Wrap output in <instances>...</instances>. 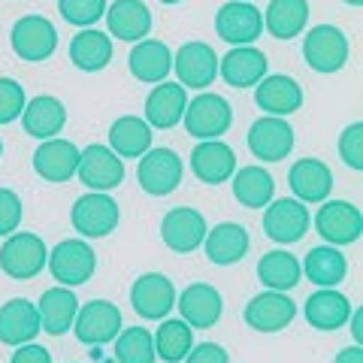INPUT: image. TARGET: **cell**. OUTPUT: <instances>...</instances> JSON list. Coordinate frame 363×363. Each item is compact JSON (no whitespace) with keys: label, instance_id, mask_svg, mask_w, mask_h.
<instances>
[{"label":"cell","instance_id":"cell-10","mask_svg":"<svg viewBox=\"0 0 363 363\" xmlns=\"http://www.w3.org/2000/svg\"><path fill=\"white\" fill-rule=\"evenodd\" d=\"M130 303L133 312L145 321H164L176 306V285L164 272H143L130 288Z\"/></svg>","mask_w":363,"mask_h":363},{"label":"cell","instance_id":"cell-28","mask_svg":"<svg viewBox=\"0 0 363 363\" xmlns=\"http://www.w3.org/2000/svg\"><path fill=\"white\" fill-rule=\"evenodd\" d=\"M21 124H25V133L33 140H52L58 136L67 124V109L58 97L52 94H40L25 104L21 109Z\"/></svg>","mask_w":363,"mask_h":363},{"label":"cell","instance_id":"cell-51","mask_svg":"<svg viewBox=\"0 0 363 363\" xmlns=\"http://www.w3.org/2000/svg\"><path fill=\"white\" fill-rule=\"evenodd\" d=\"M245 4H248V0H245Z\"/></svg>","mask_w":363,"mask_h":363},{"label":"cell","instance_id":"cell-7","mask_svg":"<svg viewBox=\"0 0 363 363\" xmlns=\"http://www.w3.org/2000/svg\"><path fill=\"white\" fill-rule=\"evenodd\" d=\"M79 182L88 191H112L124 182V161L109 149V145H88V149L79 152Z\"/></svg>","mask_w":363,"mask_h":363},{"label":"cell","instance_id":"cell-17","mask_svg":"<svg viewBox=\"0 0 363 363\" xmlns=\"http://www.w3.org/2000/svg\"><path fill=\"white\" fill-rule=\"evenodd\" d=\"M176 306L182 312V321H185L191 330H209V327L218 324V318L224 312V300H221L218 288L206 285V281L188 285L176 297Z\"/></svg>","mask_w":363,"mask_h":363},{"label":"cell","instance_id":"cell-43","mask_svg":"<svg viewBox=\"0 0 363 363\" xmlns=\"http://www.w3.org/2000/svg\"><path fill=\"white\" fill-rule=\"evenodd\" d=\"M21 224V197L9 188H0V236L16 233Z\"/></svg>","mask_w":363,"mask_h":363},{"label":"cell","instance_id":"cell-23","mask_svg":"<svg viewBox=\"0 0 363 363\" xmlns=\"http://www.w3.org/2000/svg\"><path fill=\"white\" fill-rule=\"evenodd\" d=\"M288 185L300 203H324L333 191V173L318 157H303V161L291 167Z\"/></svg>","mask_w":363,"mask_h":363},{"label":"cell","instance_id":"cell-8","mask_svg":"<svg viewBox=\"0 0 363 363\" xmlns=\"http://www.w3.org/2000/svg\"><path fill=\"white\" fill-rule=\"evenodd\" d=\"M76 339L85 345H106L121 333V309L109 300H91L76 312Z\"/></svg>","mask_w":363,"mask_h":363},{"label":"cell","instance_id":"cell-19","mask_svg":"<svg viewBox=\"0 0 363 363\" xmlns=\"http://www.w3.org/2000/svg\"><path fill=\"white\" fill-rule=\"evenodd\" d=\"M297 306L291 303L281 291H264L257 297L248 300L245 306V324L257 333H279L294 321Z\"/></svg>","mask_w":363,"mask_h":363},{"label":"cell","instance_id":"cell-38","mask_svg":"<svg viewBox=\"0 0 363 363\" xmlns=\"http://www.w3.org/2000/svg\"><path fill=\"white\" fill-rule=\"evenodd\" d=\"M152 339H155V357L167 363H182L188 357L191 345H194V330L182 318H169V321H161Z\"/></svg>","mask_w":363,"mask_h":363},{"label":"cell","instance_id":"cell-15","mask_svg":"<svg viewBox=\"0 0 363 363\" xmlns=\"http://www.w3.org/2000/svg\"><path fill=\"white\" fill-rule=\"evenodd\" d=\"M248 149L264 164L285 161L294 149V128L285 118H276V116L257 118L252 128H248Z\"/></svg>","mask_w":363,"mask_h":363},{"label":"cell","instance_id":"cell-34","mask_svg":"<svg viewBox=\"0 0 363 363\" xmlns=\"http://www.w3.org/2000/svg\"><path fill=\"white\" fill-rule=\"evenodd\" d=\"M257 279L267 291H294L303 279L300 260L294 257L285 248H276V252H267L257 260Z\"/></svg>","mask_w":363,"mask_h":363},{"label":"cell","instance_id":"cell-4","mask_svg":"<svg viewBox=\"0 0 363 363\" xmlns=\"http://www.w3.org/2000/svg\"><path fill=\"white\" fill-rule=\"evenodd\" d=\"M182 118H185V130L197 140H221V133H227L233 121V109L221 94L203 91L185 106Z\"/></svg>","mask_w":363,"mask_h":363},{"label":"cell","instance_id":"cell-33","mask_svg":"<svg viewBox=\"0 0 363 363\" xmlns=\"http://www.w3.org/2000/svg\"><path fill=\"white\" fill-rule=\"evenodd\" d=\"M264 16V28L276 40H294L300 37L306 21H309V0H269Z\"/></svg>","mask_w":363,"mask_h":363},{"label":"cell","instance_id":"cell-24","mask_svg":"<svg viewBox=\"0 0 363 363\" xmlns=\"http://www.w3.org/2000/svg\"><path fill=\"white\" fill-rule=\"evenodd\" d=\"M185 106H188L185 88L176 82H157L149 91V97H145V121H149V128L169 130L182 121Z\"/></svg>","mask_w":363,"mask_h":363},{"label":"cell","instance_id":"cell-46","mask_svg":"<svg viewBox=\"0 0 363 363\" xmlns=\"http://www.w3.org/2000/svg\"><path fill=\"white\" fill-rule=\"evenodd\" d=\"M333 363H363V348L360 345H348V348L339 351Z\"/></svg>","mask_w":363,"mask_h":363},{"label":"cell","instance_id":"cell-27","mask_svg":"<svg viewBox=\"0 0 363 363\" xmlns=\"http://www.w3.org/2000/svg\"><path fill=\"white\" fill-rule=\"evenodd\" d=\"M106 25L109 33L124 43H140L152 30V9L143 0H116L106 6Z\"/></svg>","mask_w":363,"mask_h":363},{"label":"cell","instance_id":"cell-35","mask_svg":"<svg viewBox=\"0 0 363 363\" xmlns=\"http://www.w3.org/2000/svg\"><path fill=\"white\" fill-rule=\"evenodd\" d=\"M300 269L306 272V279H309L312 285H318V288H336L339 281L345 279V272H348V260L333 245H315L312 252L306 255Z\"/></svg>","mask_w":363,"mask_h":363},{"label":"cell","instance_id":"cell-31","mask_svg":"<svg viewBox=\"0 0 363 363\" xmlns=\"http://www.w3.org/2000/svg\"><path fill=\"white\" fill-rule=\"evenodd\" d=\"M348 318H351V300L333 288H321L306 300V321L315 330H324V333L339 330V327L348 324Z\"/></svg>","mask_w":363,"mask_h":363},{"label":"cell","instance_id":"cell-1","mask_svg":"<svg viewBox=\"0 0 363 363\" xmlns=\"http://www.w3.org/2000/svg\"><path fill=\"white\" fill-rule=\"evenodd\" d=\"M45 260H49V252H45V242L37 233L28 230L9 233L6 242L0 245V269L16 281H28L40 276L45 269Z\"/></svg>","mask_w":363,"mask_h":363},{"label":"cell","instance_id":"cell-44","mask_svg":"<svg viewBox=\"0 0 363 363\" xmlns=\"http://www.w3.org/2000/svg\"><path fill=\"white\" fill-rule=\"evenodd\" d=\"M185 363H230V354L218 342H200V345H191Z\"/></svg>","mask_w":363,"mask_h":363},{"label":"cell","instance_id":"cell-22","mask_svg":"<svg viewBox=\"0 0 363 363\" xmlns=\"http://www.w3.org/2000/svg\"><path fill=\"white\" fill-rule=\"evenodd\" d=\"M191 169L203 185H221L236 173V155L221 140H203L191 152Z\"/></svg>","mask_w":363,"mask_h":363},{"label":"cell","instance_id":"cell-18","mask_svg":"<svg viewBox=\"0 0 363 363\" xmlns=\"http://www.w3.org/2000/svg\"><path fill=\"white\" fill-rule=\"evenodd\" d=\"M255 104L264 109L267 116L285 118L303 106V88L297 79H291L285 73H267L255 85Z\"/></svg>","mask_w":363,"mask_h":363},{"label":"cell","instance_id":"cell-2","mask_svg":"<svg viewBox=\"0 0 363 363\" xmlns=\"http://www.w3.org/2000/svg\"><path fill=\"white\" fill-rule=\"evenodd\" d=\"M118 218H121L118 203L109 194H104V191H88L70 209L73 230H79L85 240H104V236H109L118 227Z\"/></svg>","mask_w":363,"mask_h":363},{"label":"cell","instance_id":"cell-50","mask_svg":"<svg viewBox=\"0 0 363 363\" xmlns=\"http://www.w3.org/2000/svg\"><path fill=\"white\" fill-rule=\"evenodd\" d=\"M0 155H4V143H0Z\"/></svg>","mask_w":363,"mask_h":363},{"label":"cell","instance_id":"cell-25","mask_svg":"<svg viewBox=\"0 0 363 363\" xmlns=\"http://www.w3.org/2000/svg\"><path fill=\"white\" fill-rule=\"evenodd\" d=\"M40 333V312L37 306L13 297L9 303L0 306V342L4 345H25L33 342Z\"/></svg>","mask_w":363,"mask_h":363},{"label":"cell","instance_id":"cell-6","mask_svg":"<svg viewBox=\"0 0 363 363\" xmlns=\"http://www.w3.org/2000/svg\"><path fill=\"white\" fill-rule=\"evenodd\" d=\"M264 209H267L264 212V233L279 245L300 242L312 224L309 209H306V203H300L297 197L269 200Z\"/></svg>","mask_w":363,"mask_h":363},{"label":"cell","instance_id":"cell-42","mask_svg":"<svg viewBox=\"0 0 363 363\" xmlns=\"http://www.w3.org/2000/svg\"><path fill=\"white\" fill-rule=\"evenodd\" d=\"M339 157L351 169H363V121H354L339 133Z\"/></svg>","mask_w":363,"mask_h":363},{"label":"cell","instance_id":"cell-41","mask_svg":"<svg viewBox=\"0 0 363 363\" xmlns=\"http://www.w3.org/2000/svg\"><path fill=\"white\" fill-rule=\"evenodd\" d=\"M25 88H21L16 79L0 76V124H9L21 118V109H25Z\"/></svg>","mask_w":363,"mask_h":363},{"label":"cell","instance_id":"cell-29","mask_svg":"<svg viewBox=\"0 0 363 363\" xmlns=\"http://www.w3.org/2000/svg\"><path fill=\"white\" fill-rule=\"evenodd\" d=\"M37 312H40V330H45L49 336H64L76 321L79 300L73 288L58 285V288H49L40 297Z\"/></svg>","mask_w":363,"mask_h":363},{"label":"cell","instance_id":"cell-37","mask_svg":"<svg viewBox=\"0 0 363 363\" xmlns=\"http://www.w3.org/2000/svg\"><path fill=\"white\" fill-rule=\"evenodd\" d=\"M276 194V179L264 167H242L233 173V197L245 209H264Z\"/></svg>","mask_w":363,"mask_h":363},{"label":"cell","instance_id":"cell-30","mask_svg":"<svg viewBox=\"0 0 363 363\" xmlns=\"http://www.w3.org/2000/svg\"><path fill=\"white\" fill-rule=\"evenodd\" d=\"M128 64H130L133 79H140L145 85H157L173 70V52L161 40H140L130 49Z\"/></svg>","mask_w":363,"mask_h":363},{"label":"cell","instance_id":"cell-11","mask_svg":"<svg viewBox=\"0 0 363 363\" xmlns=\"http://www.w3.org/2000/svg\"><path fill=\"white\" fill-rule=\"evenodd\" d=\"M136 179L140 188L152 197H167L173 194L182 182V161L173 149H149L140 157L136 167Z\"/></svg>","mask_w":363,"mask_h":363},{"label":"cell","instance_id":"cell-20","mask_svg":"<svg viewBox=\"0 0 363 363\" xmlns=\"http://www.w3.org/2000/svg\"><path fill=\"white\" fill-rule=\"evenodd\" d=\"M267 55L255 45H233L218 61V73L230 88H255L267 76Z\"/></svg>","mask_w":363,"mask_h":363},{"label":"cell","instance_id":"cell-36","mask_svg":"<svg viewBox=\"0 0 363 363\" xmlns=\"http://www.w3.org/2000/svg\"><path fill=\"white\" fill-rule=\"evenodd\" d=\"M70 61L85 73H97L112 61V40L109 33L97 28H82L70 43Z\"/></svg>","mask_w":363,"mask_h":363},{"label":"cell","instance_id":"cell-14","mask_svg":"<svg viewBox=\"0 0 363 363\" xmlns=\"http://www.w3.org/2000/svg\"><path fill=\"white\" fill-rule=\"evenodd\" d=\"M215 30L230 45H252L264 33V16L260 9L245 4V0H230L215 16Z\"/></svg>","mask_w":363,"mask_h":363},{"label":"cell","instance_id":"cell-45","mask_svg":"<svg viewBox=\"0 0 363 363\" xmlns=\"http://www.w3.org/2000/svg\"><path fill=\"white\" fill-rule=\"evenodd\" d=\"M9 363H52V354H49V348L25 342V345H18V351L13 354Z\"/></svg>","mask_w":363,"mask_h":363},{"label":"cell","instance_id":"cell-3","mask_svg":"<svg viewBox=\"0 0 363 363\" xmlns=\"http://www.w3.org/2000/svg\"><path fill=\"white\" fill-rule=\"evenodd\" d=\"M49 269L52 279L64 288H79L94 276L97 269V255L85 240H64L49 252Z\"/></svg>","mask_w":363,"mask_h":363},{"label":"cell","instance_id":"cell-49","mask_svg":"<svg viewBox=\"0 0 363 363\" xmlns=\"http://www.w3.org/2000/svg\"><path fill=\"white\" fill-rule=\"evenodd\" d=\"M161 4H179V0H161Z\"/></svg>","mask_w":363,"mask_h":363},{"label":"cell","instance_id":"cell-21","mask_svg":"<svg viewBox=\"0 0 363 363\" xmlns=\"http://www.w3.org/2000/svg\"><path fill=\"white\" fill-rule=\"evenodd\" d=\"M76 167H79V149L70 140H61V136L43 140L37 152H33V169L45 182H70Z\"/></svg>","mask_w":363,"mask_h":363},{"label":"cell","instance_id":"cell-26","mask_svg":"<svg viewBox=\"0 0 363 363\" xmlns=\"http://www.w3.org/2000/svg\"><path fill=\"white\" fill-rule=\"evenodd\" d=\"M248 230L236 221H221L215 224L212 230H206L203 236V248H206V257L218 267H230V264H240L248 252Z\"/></svg>","mask_w":363,"mask_h":363},{"label":"cell","instance_id":"cell-39","mask_svg":"<svg viewBox=\"0 0 363 363\" xmlns=\"http://www.w3.org/2000/svg\"><path fill=\"white\" fill-rule=\"evenodd\" d=\"M116 342V363H155V339L145 327H124L112 339Z\"/></svg>","mask_w":363,"mask_h":363},{"label":"cell","instance_id":"cell-9","mask_svg":"<svg viewBox=\"0 0 363 363\" xmlns=\"http://www.w3.org/2000/svg\"><path fill=\"white\" fill-rule=\"evenodd\" d=\"M315 230L330 245H351L363 233V215L348 200H327L315 215Z\"/></svg>","mask_w":363,"mask_h":363},{"label":"cell","instance_id":"cell-40","mask_svg":"<svg viewBox=\"0 0 363 363\" xmlns=\"http://www.w3.org/2000/svg\"><path fill=\"white\" fill-rule=\"evenodd\" d=\"M61 16L79 28H91L97 18L106 16V0H58Z\"/></svg>","mask_w":363,"mask_h":363},{"label":"cell","instance_id":"cell-12","mask_svg":"<svg viewBox=\"0 0 363 363\" xmlns=\"http://www.w3.org/2000/svg\"><path fill=\"white\" fill-rule=\"evenodd\" d=\"M206 230H209L206 218H203V212H197L194 206L169 209L161 221V240L169 252H176V255H191L194 248H200Z\"/></svg>","mask_w":363,"mask_h":363},{"label":"cell","instance_id":"cell-5","mask_svg":"<svg viewBox=\"0 0 363 363\" xmlns=\"http://www.w3.org/2000/svg\"><path fill=\"white\" fill-rule=\"evenodd\" d=\"M303 58L315 73H339L348 61V37L336 25H315L303 40Z\"/></svg>","mask_w":363,"mask_h":363},{"label":"cell","instance_id":"cell-16","mask_svg":"<svg viewBox=\"0 0 363 363\" xmlns=\"http://www.w3.org/2000/svg\"><path fill=\"white\" fill-rule=\"evenodd\" d=\"M173 70L182 88H209L218 76V55L209 43H185L173 55Z\"/></svg>","mask_w":363,"mask_h":363},{"label":"cell","instance_id":"cell-13","mask_svg":"<svg viewBox=\"0 0 363 363\" xmlns=\"http://www.w3.org/2000/svg\"><path fill=\"white\" fill-rule=\"evenodd\" d=\"M13 52L21 61H45L58 49V30L43 16H21L13 25Z\"/></svg>","mask_w":363,"mask_h":363},{"label":"cell","instance_id":"cell-48","mask_svg":"<svg viewBox=\"0 0 363 363\" xmlns=\"http://www.w3.org/2000/svg\"><path fill=\"white\" fill-rule=\"evenodd\" d=\"M345 4H348V6H360V4H363V0H345Z\"/></svg>","mask_w":363,"mask_h":363},{"label":"cell","instance_id":"cell-47","mask_svg":"<svg viewBox=\"0 0 363 363\" xmlns=\"http://www.w3.org/2000/svg\"><path fill=\"white\" fill-rule=\"evenodd\" d=\"M351 336H354V345L363 342V309H351Z\"/></svg>","mask_w":363,"mask_h":363},{"label":"cell","instance_id":"cell-32","mask_svg":"<svg viewBox=\"0 0 363 363\" xmlns=\"http://www.w3.org/2000/svg\"><path fill=\"white\" fill-rule=\"evenodd\" d=\"M109 149L116 152L121 161L124 157H143L152 149V128L149 121L140 116H121L112 121L109 128Z\"/></svg>","mask_w":363,"mask_h":363}]
</instances>
